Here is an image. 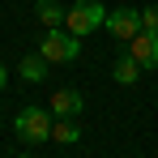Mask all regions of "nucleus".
Segmentation results:
<instances>
[{
    "label": "nucleus",
    "mask_w": 158,
    "mask_h": 158,
    "mask_svg": "<svg viewBox=\"0 0 158 158\" xmlns=\"http://www.w3.org/2000/svg\"><path fill=\"white\" fill-rule=\"evenodd\" d=\"M52 141H60V145H77V141H81V128H77V120L60 115V120L52 124Z\"/></svg>",
    "instance_id": "8"
},
{
    "label": "nucleus",
    "mask_w": 158,
    "mask_h": 158,
    "mask_svg": "<svg viewBox=\"0 0 158 158\" xmlns=\"http://www.w3.org/2000/svg\"><path fill=\"white\" fill-rule=\"evenodd\" d=\"M81 107H85V98H81V90H73V85H60L52 94V115H69V120H77Z\"/></svg>",
    "instance_id": "6"
},
{
    "label": "nucleus",
    "mask_w": 158,
    "mask_h": 158,
    "mask_svg": "<svg viewBox=\"0 0 158 158\" xmlns=\"http://www.w3.org/2000/svg\"><path fill=\"white\" fill-rule=\"evenodd\" d=\"M107 22V9L98 4V0H77L69 13H64V30H73L77 39H85V34H94V30Z\"/></svg>",
    "instance_id": "2"
},
{
    "label": "nucleus",
    "mask_w": 158,
    "mask_h": 158,
    "mask_svg": "<svg viewBox=\"0 0 158 158\" xmlns=\"http://www.w3.org/2000/svg\"><path fill=\"white\" fill-rule=\"evenodd\" d=\"M52 124H56V120L43 111V107H26V111L13 120V132H17L26 145H43V141L52 137Z\"/></svg>",
    "instance_id": "3"
},
{
    "label": "nucleus",
    "mask_w": 158,
    "mask_h": 158,
    "mask_svg": "<svg viewBox=\"0 0 158 158\" xmlns=\"http://www.w3.org/2000/svg\"><path fill=\"white\" fill-rule=\"evenodd\" d=\"M39 56H43L47 64H73L81 56V39L73 30H64V26H52L43 34V43H39Z\"/></svg>",
    "instance_id": "1"
},
{
    "label": "nucleus",
    "mask_w": 158,
    "mask_h": 158,
    "mask_svg": "<svg viewBox=\"0 0 158 158\" xmlns=\"http://www.w3.org/2000/svg\"><path fill=\"white\" fill-rule=\"evenodd\" d=\"M111 77L120 81V85H137V77H141V64H137V60L124 52V56H115V64H111Z\"/></svg>",
    "instance_id": "7"
},
{
    "label": "nucleus",
    "mask_w": 158,
    "mask_h": 158,
    "mask_svg": "<svg viewBox=\"0 0 158 158\" xmlns=\"http://www.w3.org/2000/svg\"><path fill=\"white\" fill-rule=\"evenodd\" d=\"M115 39H137L141 34V9H107V22H103Z\"/></svg>",
    "instance_id": "4"
},
{
    "label": "nucleus",
    "mask_w": 158,
    "mask_h": 158,
    "mask_svg": "<svg viewBox=\"0 0 158 158\" xmlns=\"http://www.w3.org/2000/svg\"><path fill=\"white\" fill-rule=\"evenodd\" d=\"M128 56L141 69H158V34L154 30H141L137 39H128Z\"/></svg>",
    "instance_id": "5"
},
{
    "label": "nucleus",
    "mask_w": 158,
    "mask_h": 158,
    "mask_svg": "<svg viewBox=\"0 0 158 158\" xmlns=\"http://www.w3.org/2000/svg\"><path fill=\"white\" fill-rule=\"evenodd\" d=\"M17 73H22L26 81H47V60L34 52V56H26V60L17 64Z\"/></svg>",
    "instance_id": "10"
},
{
    "label": "nucleus",
    "mask_w": 158,
    "mask_h": 158,
    "mask_svg": "<svg viewBox=\"0 0 158 158\" xmlns=\"http://www.w3.org/2000/svg\"><path fill=\"white\" fill-rule=\"evenodd\" d=\"M141 30H154V34H158V4L141 9Z\"/></svg>",
    "instance_id": "11"
},
{
    "label": "nucleus",
    "mask_w": 158,
    "mask_h": 158,
    "mask_svg": "<svg viewBox=\"0 0 158 158\" xmlns=\"http://www.w3.org/2000/svg\"><path fill=\"white\" fill-rule=\"evenodd\" d=\"M22 158H30V154H22Z\"/></svg>",
    "instance_id": "13"
},
{
    "label": "nucleus",
    "mask_w": 158,
    "mask_h": 158,
    "mask_svg": "<svg viewBox=\"0 0 158 158\" xmlns=\"http://www.w3.org/2000/svg\"><path fill=\"white\" fill-rule=\"evenodd\" d=\"M4 77H9V69H4V64H0V90H4Z\"/></svg>",
    "instance_id": "12"
},
{
    "label": "nucleus",
    "mask_w": 158,
    "mask_h": 158,
    "mask_svg": "<svg viewBox=\"0 0 158 158\" xmlns=\"http://www.w3.org/2000/svg\"><path fill=\"white\" fill-rule=\"evenodd\" d=\"M34 13H39V22H43V26L52 30V26H64V13H69V9H60L56 0H39V4H34Z\"/></svg>",
    "instance_id": "9"
}]
</instances>
